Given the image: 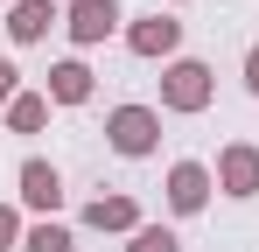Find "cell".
Segmentation results:
<instances>
[{
	"label": "cell",
	"instance_id": "cell-9",
	"mask_svg": "<svg viewBox=\"0 0 259 252\" xmlns=\"http://www.w3.org/2000/svg\"><path fill=\"white\" fill-rule=\"evenodd\" d=\"M49 91H56L63 105H77V98L91 91V70H84V63H56V70H49Z\"/></svg>",
	"mask_w": 259,
	"mask_h": 252
},
{
	"label": "cell",
	"instance_id": "cell-2",
	"mask_svg": "<svg viewBox=\"0 0 259 252\" xmlns=\"http://www.w3.org/2000/svg\"><path fill=\"white\" fill-rule=\"evenodd\" d=\"M203 98H210V70H203V63H175V70H168V105L196 112Z\"/></svg>",
	"mask_w": 259,
	"mask_h": 252
},
{
	"label": "cell",
	"instance_id": "cell-1",
	"mask_svg": "<svg viewBox=\"0 0 259 252\" xmlns=\"http://www.w3.org/2000/svg\"><path fill=\"white\" fill-rule=\"evenodd\" d=\"M105 133H112V147H119V154H147V147H154V112H140V105H119Z\"/></svg>",
	"mask_w": 259,
	"mask_h": 252
},
{
	"label": "cell",
	"instance_id": "cell-12",
	"mask_svg": "<svg viewBox=\"0 0 259 252\" xmlns=\"http://www.w3.org/2000/svg\"><path fill=\"white\" fill-rule=\"evenodd\" d=\"M126 252H175V231H161V224H147V231H133Z\"/></svg>",
	"mask_w": 259,
	"mask_h": 252
},
{
	"label": "cell",
	"instance_id": "cell-14",
	"mask_svg": "<svg viewBox=\"0 0 259 252\" xmlns=\"http://www.w3.org/2000/svg\"><path fill=\"white\" fill-rule=\"evenodd\" d=\"M0 245H14V210H0Z\"/></svg>",
	"mask_w": 259,
	"mask_h": 252
},
{
	"label": "cell",
	"instance_id": "cell-10",
	"mask_svg": "<svg viewBox=\"0 0 259 252\" xmlns=\"http://www.w3.org/2000/svg\"><path fill=\"white\" fill-rule=\"evenodd\" d=\"M84 217L98 224V231H126V224H133V203H126V196H98Z\"/></svg>",
	"mask_w": 259,
	"mask_h": 252
},
{
	"label": "cell",
	"instance_id": "cell-5",
	"mask_svg": "<svg viewBox=\"0 0 259 252\" xmlns=\"http://www.w3.org/2000/svg\"><path fill=\"white\" fill-rule=\"evenodd\" d=\"M175 42H182V21H168V14H154V21L133 28V49H140V56H168Z\"/></svg>",
	"mask_w": 259,
	"mask_h": 252
},
{
	"label": "cell",
	"instance_id": "cell-15",
	"mask_svg": "<svg viewBox=\"0 0 259 252\" xmlns=\"http://www.w3.org/2000/svg\"><path fill=\"white\" fill-rule=\"evenodd\" d=\"M0 98H14V63H0Z\"/></svg>",
	"mask_w": 259,
	"mask_h": 252
},
{
	"label": "cell",
	"instance_id": "cell-13",
	"mask_svg": "<svg viewBox=\"0 0 259 252\" xmlns=\"http://www.w3.org/2000/svg\"><path fill=\"white\" fill-rule=\"evenodd\" d=\"M42 98H14V126H21V133H35V126H42Z\"/></svg>",
	"mask_w": 259,
	"mask_h": 252
},
{
	"label": "cell",
	"instance_id": "cell-7",
	"mask_svg": "<svg viewBox=\"0 0 259 252\" xmlns=\"http://www.w3.org/2000/svg\"><path fill=\"white\" fill-rule=\"evenodd\" d=\"M224 189H231V196H252L259 189V154L252 147H231V154H224Z\"/></svg>",
	"mask_w": 259,
	"mask_h": 252
},
{
	"label": "cell",
	"instance_id": "cell-4",
	"mask_svg": "<svg viewBox=\"0 0 259 252\" xmlns=\"http://www.w3.org/2000/svg\"><path fill=\"white\" fill-rule=\"evenodd\" d=\"M203 196H210V175H203L196 161H182V168L168 175V203H175V210H196Z\"/></svg>",
	"mask_w": 259,
	"mask_h": 252
},
{
	"label": "cell",
	"instance_id": "cell-3",
	"mask_svg": "<svg viewBox=\"0 0 259 252\" xmlns=\"http://www.w3.org/2000/svg\"><path fill=\"white\" fill-rule=\"evenodd\" d=\"M112 21H119L112 0H77V7H70V35H77V42H98Z\"/></svg>",
	"mask_w": 259,
	"mask_h": 252
},
{
	"label": "cell",
	"instance_id": "cell-11",
	"mask_svg": "<svg viewBox=\"0 0 259 252\" xmlns=\"http://www.w3.org/2000/svg\"><path fill=\"white\" fill-rule=\"evenodd\" d=\"M28 252H70V231L63 224H35L28 231Z\"/></svg>",
	"mask_w": 259,
	"mask_h": 252
},
{
	"label": "cell",
	"instance_id": "cell-16",
	"mask_svg": "<svg viewBox=\"0 0 259 252\" xmlns=\"http://www.w3.org/2000/svg\"><path fill=\"white\" fill-rule=\"evenodd\" d=\"M245 84H252V91H259V49H252V56H245Z\"/></svg>",
	"mask_w": 259,
	"mask_h": 252
},
{
	"label": "cell",
	"instance_id": "cell-8",
	"mask_svg": "<svg viewBox=\"0 0 259 252\" xmlns=\"http://www.w3.org/2000/svg\"><path fill=\"white\" fill-rule=\"evenodd\" d=\"M49 21H56V14H49V0H21L7 28H14V35H21V42H35V35H49Z\"/></svg>",
	"mask_w": 259,
	"mask_h": 252
},
{
	"label": "cell",
	"instance_id": "cell-6",
	"mask_svg": "<svg viewBox=\"0 0 259 252\" xmlns=\"http://www.w3.org/2000/svg\"><path fill=\"white\" fill-rule=\"evenodd\" d=\"M21 196H28L35 210H56V196H63L56 168H49V161H28V168H21Z\"/></svg>",
	"mask_w": 259,
	"mask_h": 252
}]
</instances>
